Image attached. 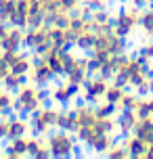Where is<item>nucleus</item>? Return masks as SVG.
I'll use <instances>...</instances> for the list:
<instances>
[{"label": "nucleus", "instance_id": "20", "mask_svg": "<svg viewBox=\"0 0 153 159\" xmlns=\"http://www.w3.org/2000/svg\"><path fill=\"white\" fill-rule=\"evenodd\" d=\"M17 8H19L17 0H0V21L11 25L13 17H15V13H17Z\"/></svg>", "mask_w": 153, "mask_h": 159}, {"label": "nucleus", "instance_id": "23", "mask_svg": "<svg viewBox=\"0 0 153 159\" xmlns=\"http://www.w3.org/2000/svg\"><path fill=\"white\" fill-rule=\"evenodd\" d=\"M25 134H27V121L11 117V124H8V138H19V136H25Z\"/></svg>", "mask_w": 153, "mask_h": 159}, {"label": "nucleus", "instance_id": "5", "mask_svg": "<svg viewBox=\"0 0 153 159\" xmlns=\"http://www.w3.org/2000/svg\"><path fill=\"white\" fill-rule=\"evenodd\" d=\"M111 84V80H107L105 75L97 73V75H90L84 84V98L88 103H101L105 98V92Z\"/></svg>", "mask_w": 153, "mask_h": 159}, {"label": "nucleus", "instance_id": "30", "mask_svg": "<svg viewBox=\"0 0 153 159\" xmlns=\"http://www.w3.org/2000/svg\"><path fill=\"white\" fill-rule=\"evenodd\" d=\"M141 57L147 59L149 63H153V38H147L143 44H141Z\"/></svg>", "mask_w": 153, "mask_h": 159}, {"label": "nucleus", "instance_id": "10", "mask_svg": "<svg viewBox=\"0 0 153 159\" xmlns=\"http://www.w3.org/2000/svg\"><path fill=\"white\" fill-rule=\"evenodd\" d=\"M113 136H115V134H103V132H95V134L90 136V140L86 143V147H88L92 153L105 155V153H107V149H109V147L115 143V138H113Z\"/></svg>", "mask_w": 153, "mask_h": 159}, {"label": "nucleus", "instance_id": "4", "mask_svg": "<svg viewBox=\"0 0 153 159\" xmlns=\"http://www.w3.org/2000/svg\"><path fill=\"white\" fill-rule=\"evenodd\" d=\"M15 107L19 111L25 113H34L42 107V94L38 92L36 86H30V84H23L19 88V94H17V103Z\"/></svg>", "mask_w": 153, "mask_h": 159}, {"label": "nucleus", "instance_id": "37", "mask_svg": "<svg viewBox=\"0 0 153 159\" xmlns=\"http://www.w3.org/2000/svg\"><path fill=\"white\" fill-rule=\"evenodd\" d=\"M145 159H153V140L149 143V149H147V153H145Z\"/></svg>", "mask_w": 153, "mask_h": 159}, {"label": "nucleus", "instance_id": "32", "mask_svg": "<svg viewBox=\"0 0 153 159\" xmlns=\"http://www.w3.org/2000/svg\"><path fill=\"white\" fill-rule=\"evenodd\" d=\"M90 11H101V8H109V0H84Z\"/></svg>", "mask_w": 153, "mask_h": 159}, {"label": "nucleus", "instance_id": "7", "mask_svg": "<svg viewBox=\"0 0 153 159\" xmlns=\"http://www.w3.org/2000/svg\"><path fill=\"white\" fill-rule=\"evenodd\" d=\"M65 78H67V82H72V84H76V86H84L86 80L90 78V73H88V59H80V57H78L76 65L65 73Z\"/></svg>", "mask_w": 153, "mask_h": 159}, {"label": "nucleus", "instance_id": "13", "mask_svg": "<svg viewBox=\"0 0 153 159\" xmlns=\"http://www.w3.org/2000/svg\"><path fill=\"white\" fill-rule=\"evenodd\" d=\"M78 92H80V86H76V84H72V82H63V84L55 86L53 98H55L57 103H69Z\"/></svg>", "mask_w": 153, "mask_h": 159}, {"label": "nucleus", "instance_id": "31", "mask_svg": "<svg viewBox=\"0 0 153 159\" xmlns=\"http://www.w3.org/2000/svg\"><path fill=\"white\" fill-rule=\"evenodd\" d=\"M13 107V96L8 94V90H0V115L7 113Z\"/></svg>", "mask_w": 153, "mask_h": 159}, {"label": "nucleus", "instance_id": "25", "mask_svg": "<svg viewBox=\"0 0 153 159\" xmlns=\"http://www.w3.org/2000/svg\"><path fill=\"white\" fill-rule=\"evenodd\" d=\"M32 67H34V63H32V61H30V59H27L25 55H21V57H19V59L15 61V63L8 67V69H11L13 73L25 75V73H30V71H32Z\"/></svg>", "mask_w": 153, "mask_h": 159}, {"label": "nucleus", "instance_id": "29", "mask_svg": "<svg viewBox=\"0 0 153 159\" xmlns=\"http://www.w3.org/2000/svg\"><path fill=\"white\" fill-rule=\"evenodd\" d=\"M97 113H99V115H118V107L103 98V101L97 105Z\"/></svg>", "mask_w": 153, "mask_h": 159}, {"label": "nucleus", "instance_id": "22", "mask_svg": "<svg viewBox=\"0 0 153 159\" xmlns=\"http://www.w3.org/2000/svg\"><path fill=\"white\" fill-rule=\"evenodd\" d=\"M126 90H128L126 86H122V84H115V82H111V84H109V88H107V92H105V101H109V103L118 105L122 98H124Z\"/></svg>", "mask_w": 153, "mask_h": 159}, {"label": "nucleus", "instance_id": "1", "mask_svg": "<svg viewBox=\"0 0 153 159\" xmlns=\"http://www.w3.org/2000/svg\"><path fill=\"white\" fill-rule=\"evenodd\" d=\"M151 73H153V67L147 59H143L141 55H128L126 52V59H124L122 67L118 69V73L113 75L111 82L122 84V86H126V88H137Z\"/></svg>", "mask_w": 153, "mask_h": 159}, {"label": "nucleus", "instance_id": "26", "mask_svg": "<svg viewBox=\"0 0 153 159\" xmlns=\"http://www.w3.org/2000/svg\"><path fill=\"white\" fill-rule=\"evenodd\" d=\"M17 4H19V11H23L27 19L36 13H42L40 11V0H17Z\"/></svg>", "mask_w": 153, "mask_h": 159}, {"label": "nucleus", "instance_id": "2", "mask_svg": "<svg viewBox=\"0 0 153 159\" xmlns=\"http://www.w3.org/2000/svg\"><path fill=\"white\" fill-rule=\"evenodd\" d=\"M141 13H143V7H137V4H128L126 8H122L120 13L113 19V30L128 38L141 27Z\"/></svg>", "mask_w": 153, "mask_h": 159}, {"label": "nucleus", "instance_id": "17", "mask_svg": "<svg viewBox=\"0 0 153 159\" xmlns=\"http://www.w3.org/2000/svg\"><path fill=\"white\" fill-rule=\"evenodd\" d=\"M27 155V138L19 136V138H11V144L7 147L4 157H23Z\"/></svg>", "mask_w": 153, "mask_h": 159}, {"label": "nucleus", "instance_id": "21", "mask_svg": "<svg viewBox=\"0 0 153 159\" xmlns=\"http://www.w3.org/2000/svg\"><path fill=\"white\" fill-rule=\"evenodd\" d=\"M95 42H97V32H95V30H84L82 34H78L73 46L82 48V50H92Z\"/></svg>", "mask_w": 153, "mask_h": 159}, {"label": "nucleus", "instance_id": "27", "mask_svg": "<svg viewBox=\"0 0 153 159\" xmlns=\"http://www.w3.org/2000/svg\"><path fill=\"white\" fill-rule=\"evenodd\" d=\"M23 80H25V75H19V73L8 71L7 75H4V80H2V84H4L7 90H17V88L23 86Z\"/></svg>", "mask_w": 153, "mask_h": 159}, {"label": "nucleus", "instance_id": "16", "mask_svg": "<svg viewBox=\"0 0 153 159\" xmlns=\"http://www.w3.org/2000/svg\"><path fill=\"white\" fill-rule=\"evenodd\" d=\"M57 128H59V130H67V132H76V130H78V115H76V109L59 111Z\"/></svg>", "mask_w": 153, "mask_h": 159}, {"label": "nucleus", "instance_id": "34", "mask_svg": "<svg viewBox=\"0 0 153 159\" xmlns=\"http://www.w3.org/2000/svg\"><path fill=\"white\" fill-rule=\"evenodd\" d=\"M8 71H11V69H8V65L4 63V61H2V57H0V84H2V80H4V75H7Z\"/></svg>", "mask_w": 153, "mask_h": 159}, {"label": "nucleus", "instance_id": "18", "mask_svg": "<svg viewBox=\"0 0 153 159\" xmlns=\"http://www.w3.org/2000/svg\"><path fill=\"white\" fill-rule=\"evenodd\" d=\"M95 128L103 134H115L118 132V119H115V115H99Z\"/></svg>", "mask_w": 153, "mask_h": 159}, {"label": "nucleus", "instance_id": "14", "mask_svg": "<svg viewBox=\"0 0 153 159\" xmlns=\"http://www.w3.org/2000/svg\"><path fill=\"white\" fill-rule=\"evenodd\" d=\"M134 134L145 138L147 143L153 140V113H147V115H138V121L134 126Z\"/></svg>", "mask_w": 153, "mask_h": 159}, {"label": "nucleus", "instance_id": "11", "mask_svg": "<svg viewBox=\"0 0 153 159\" xmlns=\"http://www.w3.org/2000/svg\"><path fill=\"white\" fill-rule=\"evenodd\" d=\"M57 73L50 69V65L44 61V59H36V63H34L32 67V80L38 84V86H42V84H46V82H50V80L55 78Z\"/></svg>", "mask_w": 153, "mask_h": 159}, {"label": "nucleus", "instance_id": "15", "mask_svg": "<svg viewBox=\"0 0 153 159\" xmlns=\"http://www.w3.org/2000/svg\"><path fill=\"white\" fill-rule=\"evenodd\" d=\"M76 115H78V128L80 126H95L97 124V107H90V105H80L76 107Z\"/></svg>", "mask_w": 153, "mask_h": 159}, {"label": "nucleus", "instance_id": "33", "mask_svg": "<svg viewBox=\"0 0 153 159\" xmlns=\"http://www.w3.org/2000/svg\"><path fill=\"white\" fill-rule=\"evenodd\" d=\"M8 124H11V117H8V119H2V117H0V138L8 136Z\"/></svg>", "mask_w": 153, "mask_h": 159}, {"label": "nucleus", "instance_id": "9", "mask_svg": "<svg viewBox=\"0 0 153 159\" xmlns=\"http://www.w3.org/2000/svg\"><path fill=\"white\" fill-rule=\"evenodd\" d=\"M118 132H120L122 136L126 134H132L134 132V126H137L138 121V113L132 111V109H122V111H118Z\"/></svg>", "mask_w": 153, "mask_h": 159}, {"label": "nucleus", "instance_id": "38", "mask_svg": "<svg viewBox=\"0 0 153 159\" xmlns=\"http://www.w3.org/2000/svg\"><path fill=\"white\" fill-rule=\"evenodd\" d=\"M151 103H153V94H151Z\"/></svg>", "mask_w": 153, "mask_h": 159}, {"label": "nucleus", "instance_id": "36", "mask_svg": "<svg viewBox=\"0 0 153 159\" xmlns=\"http://www.w3.org/2000/svg\"><path fill=\"white\" fill-rule=\"evenodd\" d=\"M153 0H130V4H137V7H147V4H151Z\"/></svg>", "mask_w": 153, "mask_h": 159}, {"label": "nucleus", "instance_id": "12", "mask_svg": "<svg viewBox=\"0 0 153 159\" xmlns=\"http://www.w3.org/2000/svg\"><path fill=\"white\" fill-rule=\"evenodd\" d=\"M23 27H11L8 30V34L4 36V40H2V44H0V48L2 50H19L21 48V44H23Z\"/></svg>", "mask_w": 153, "mask_h": 159}, {"label": "nucleus", "instance_id": "35", "mask_svg": "<svg viewBox=\"0 0 153 159\" xmlns=\"http://www.w3.org/2000/svg\"><path fill=\"white\" fill-rule=\"evenodd\" d=\"M8 30H11V27H8V23H2V21H0V44H2L4 36L8 34Z\"/></svg>", "mask_w": 153, "mask_h": 159}, {"label": "nucleus", "instance_id": "3", "mask_svg": "<svg viewBox=\"0 0 153 159\" xmlns=\"http://www.w3.org/2000/svg\"><path fill=\"white\" fill-rule=\"evenodd\" d=\"M46 144H49V151L53 157H67L76 149V136L67 130H59V132L49 136Z\"/></svg>", "mask_w": 153, "mask_h": 159}, {"label": "nucleus", "instance_id": "8", "mask_svg": "<svg viewBox=\"0 0 153 159\" xmlns=\"http://www.w3.org/2000/svg\"><path fill=\"white\" fill-rule=\"evenodd\" d=\"M122 143L126 144V149L130 151V157L145 159V153H147V149H149V143H147L145 138H141V136H137L134 132H132V134L124 136V140H122Z\"/></svg>", "mask_w": 153, "mask_h": 159}, {"label": "nucleus", "instance_id": "28", "mask_svg": "<svg viewBox=\"0 0 153 159\" xmlns=\"http://www.w3.org/2000/svg\"><path fill=\"white\" fill-rule=\"evenodd\" d=\"M134 92H138L141 96H147V94H153V73L149 75V78H145L141 84H138L137 88H132Z\"/></svg>", "mask_w": 153, "mask_h": 159}, {"label": "nucleus", "instance_id": "24", "mask_svg": "<svg viewBox=\"0 0 153 159\" xmlns=\"http://www.w3.org/2000/svg\"><path fill=\"white\" fill-rule=\"evenodd\" d=\"M105 157H109V159H128L130 151L126 149V144H124V143H113L111 147L107 149Z\"/></svg>", "mask_w": 153, "mask_h": 159}, {"label": "nucleus", "instance_id": "19", "mask_svg": "<svg viewBox=\"0 0 153 159\" xmlns=\"http://www.w3.org/2000/svg\"><path fill=\"white\" fill-rule=\"evenodd\" d=\"M141 30L145 34V38H153V2L143 7L141 13Z\"/></svg>", "mask_w": 153, "mask_h": 159}, {"label": "nucleus", "instance_id": "6", "mask_svg": "<svg viewBox=\"0 0 153 159\" xmlns=\"http://www.w3.org/2000/svg\"><path fill=\"white\" fill-rule=\"evenodd\" d=\"M57 117H59L57 109L40 107L38 111H34L32 113V126L36 130V134H46L50 128H57Z\"/></svg>", "mask_w": 153, "mask_h": 159}]
</instances>
